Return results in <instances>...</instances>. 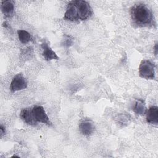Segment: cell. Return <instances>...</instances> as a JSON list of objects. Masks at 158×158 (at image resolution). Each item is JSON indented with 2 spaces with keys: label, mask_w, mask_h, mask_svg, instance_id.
Segmentation results:
<instances>
[{
  "label": "cell",
  "mask_w": 158,
  "mask_h": 158,
  "mask_svg": "<svg viewBox=\"0 0 158 158\" xmlns=\"http://www.w3.org/2000/svg\"><path fill=\"white\" fill-rule=\"evenodd\" d=\"M131 17L134 23L140 27H148L155 25L152 11L143 4L134 6L131 9Z\"/></svg>",
  "instance_id": "obj_1"
},
{
  "label": "cell",
  "mask_w": 158,
  "mask_h": 158,
  "mask_svg": "<svg viewBox=\"0 0 158 158\" xmlns=\"http://www.w3.org/2000/svg\"><path fill=\"white\" fill-rule=\"evenodd\" d=\"M139 74L141 78L147 80L155 78V65L148 60H142L139 67Z\"/></svg>",
  "instance_id": "obj_2"
},
{
  "label": "cell",
  "mask_w": 158,
  "mask_h": 158,
  "mask_svg": "<svg viewBox=\"0 0 158 158\" xmlns=\"http://www.w3.org/2000/svg\"><path fill=\"white\" fill-rule=\"evenodd\" d=\"M77 7L79 20H85L88 19L92 15L93 11L89 4L86 1H74Z\"/></svg>",
  "instance_id": "obj_3"
},
{
  "label": "cell",
  "mask_w": 158,
  "mask_h": 158,
  "mask_svg": "<svg viewBox=\"0 0 158 158\" xmlns=\"http://www.w3.org/2000/svg\"><path fill=\"white\" fill-rule=\"evenodd\" d=\"M34 118L36 122H41L48 125H51L52 123L46 114L44 109L41 106H35L32 108Z\"/></svg>",
  "instance_id": "obj_4"
},
{
  "label": "cell",
  "mask_w": 158,
  "mask_h": 158,
  "mask_svg": "<svg viewBox=\"0 0 158 158\" xmlns=\"http://www.w3.org/2000/svg\"><path fill=\"white\" fill-rule=\"evenodd\" d=\"M27 87V81L22 73L16 75L12 79L10 89L12 92H15L25 89Z\"/></svg>",
  "instance_id": "obj_5"
},
{
  "label": "cell",
  "mask_w": 158,
  "mask_h": 158,
  "mask_svg": "<svg viewBox=\"0 0 158 158\" xmlns=\"http://www.w3.org/2000/svg\"><path fill=\"white\" fill-rule=\"evenodd\" d=\"M64 18L66 20L72 22L79 20L77 7L74 1H72L69 3Z\"/></svg>",
  "instance_id": "obj_6"
},
{
  "label": "cell",
  "mask_w": 158,
  "mask_h": 158,
  "mask_svg": "<svg viewBox=\"0 0 158 158\" xmlns=\"http://www.w3.org/2000/svg\"><path fill=\"white\" fill-rule=\"evenodd\" d=\"M79 129L83 135L88 136L91 135L94 131V125L91 120L85 119L80 123Z\"/></svg>",
  "instance_id": "obj_7"
},
{
  "label": "cell",
  "mask_w": 158,
  "mask_h": 158,
  "mask_svg": "<svg viewBox=\"0 0 158 158\" xmlns=\"http://www.w3.org/2000/svg\"><path fill=\"white\" fill-rule=\"evenodd\" d=\"M41 48L43 49V56L46 60H51L53 59L58 60L59 57L56 53L51 48L48 43L46 42H43L41 44Z\"/></svg>",
  "instance_id": "obj_8"
},
{
  "label": "cell",
  "mask_w": 158,
  "mask_h": 158,
  "mask_svg": "<svg viewBox=\"0 0 158 158\" xmlns=\"http://www.w3.org/2000/svg\"><path fill=\"white\" fill-rule=\"evenodd\" d=\"M20 117L21 119L25 122L26 123L30 125H35L36 124V122L34 118L33 114L32 112V109H23L21 110L20 114Z\"/></svg>",
  "instance_id": "obj_9"
},
{
  "label": "cell",
  "mask_w": 158,
  "mask_h": 158,
  "mask_svg": "<svg viewBox=\"0 0 158 158\" xmlns=\"http://www.w3.org/2000/svg\"><path fill=\"white\" fill-rule=\"evenodd\" d=\"M146 113V121L148 123L157 125L158 123V107L156 106H151Z\"/></svg>",
  "instance_id": "obj_10"
},
{
  "label": "cell",
  "mask_w": 158,
  "mask_h": 158,
  "mask_svg": "<svg viewBox=\"0 0 158 158\" xmlns=\"http://www.w3.org/2000/svg\"><path fill=\"white\" fill-rule=\"evenodd\" d=\"M2 12L6 17H11L14 12V4L12 1H3L1 4Z\"/></svg>",
  "instance_id": "obj_11"
},
{
  "label": "cell",
  "mask_w": 158,
  "mask_h": 158,
  "mask_svg": "<svg viewBox=\"0 0 158 158\" xmlns=\"http://www.w3.org/2000/svg\"><path fill=\"white\" fill-rule=\"evenodd\" d=\"M133 110L138 115H142L144 114L146 112V108L144 101L142 99L136 100L133 105Z\"/></svg>",
  "instance_id": "obj_12"
},
{
  "label": "cell",
  "mask_w": 158,
  "mask_h": 158,
  "mask_svg": "<svg viewBox=\"0 0 158 158\" xmlns=\"http://www.w3.org/2000/svg\"><path fill=\"white\" fill-rule=\"evenodd\" d=\"M17 35L20 41L22 43H27L31 40V35L24 30H19L17 31Z\"/></svg>",
  "instance_id": "obj_13"
},
{
  "label": "cell",
  "mask_w": 158,
  "mask_h": 158,
  "mask_svg": "<svg viewBox=\"0 0 158 158\" xmlns=\"http://www.w3.org/2000/svg\"><path fill=\"white\" fill-rule=\"evenodd\" d=\"M73 38L69 35L65 34L61 41V44L65 47H70L73 44Z\"/></svg>",
  "instance_id": "obj_14"
},
{
  "label": "cell",
  "mask_w": 158,
  "mask_h": 158,
  "mask_svg": "<svg viewBox=\"0 0 158 158\" xmlns=\"http://www.w3.org/2000/svg\"><path fill=\"white\" fill-rule=\"evenodd\" d=\"M33 49L31 47H28L23 49L21 54L23 57V59H29L33 55Z\"/></svg>",
  "instance_id": "obj_15"
},
{
  "label": "cell",
  "mask_w": 158,
  "mask_h": 158,
  "mask_svg": "<svg viewBox=\"0 0 158 158\" xmlns=\"http://www.w3.org/2000/svg\"><path fill=\"white\" fill-rule=\"evenodd\" d=\"M0 131H1V138H2L3 135H5V133H6L5 127L2 125H1L0 126Z\"/></svg>",
  "instance_id": "obj_16"
},
{
  "label": "cell",
  "mask_w": 158,
  "mask_h": 158,
  "mask_svg": "<svg viewBox=\"0 0 158 158\" xmlns=\"http://www.w3.org/2000/svg\"><path fill=\"white\" fill-rule=\"evenodd\" d=\"M157 52H158V48H157V43L155 44V46L154 47V52L156 56H157Z\"/></svg>",
  "instance_id": "obj_17"
},
{
  "label": "cell",
  "mask_w": 158,
  "mask_h": 158,
  "mask_svg": "<svg viewBox=\"0 0 158 158\" xmlns=\"http://www.w3.org/2000/svg\"><path fill=\"white\" fill-rule=\"evenodd\" d=\"M2 25H3V26H4V27H6V28H9V24H8L6 22H4Z\"/></svg>",
  "instance_id": "obj_18"
}]
</instances>
